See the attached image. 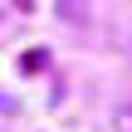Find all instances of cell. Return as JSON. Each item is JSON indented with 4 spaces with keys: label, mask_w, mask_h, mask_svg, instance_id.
Wrapping results in <instances>:
<instances>
[{
    "label": "cell",
    "mask_w": 132,
    "mask_h": 132,
    "mask_svg": "<svg viewBox=\"0 0 132 132\" xmlns=\"http://www.w3.org/2000/svg\"><path fill=\"white\" fill-rule=\"evenodd\" d=\"M29 69H44V49H29V54H24V73H29Z\"/></svg>",
    "instance_id": "cell-2"
},
{
    "label": "cell",
    "mask_w": 132,
    "mask_h": 132,
    "mask_svg": "<svg viewBox=\"0 0 132 132\" xmlns=\"http://www.w3.org/2000/svg\"><path fill=\"white\" fill-rule=\"evenodd\" d=\"M113 132H132V98H122L113 108Z\"/></svg>",
    "instance_id": "cell-1"
}]
</instances>
